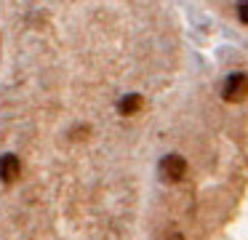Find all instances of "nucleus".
I'll use <instances>...</instances> for the list:
<instances>
[{
    "mask_svg": "<svg viewBox=\"0 0 248 240\" xmlns=\"http://www.w3.org/2000/svg\"><path fill=\"white\" fill-rule=\"evenodd\" d=\"M163 240H184V235L179 232V229H166V232H163Z\"/></svg>",
    "mask_w": 248,
    "mask_h": 240,
    "instance_id": "nucleus-7",
    "label": "nucleus"
},
{
    "mask_svg": "<svg viewBox=\"0 0 248 240\" xmlns=\"http://www.w3.org/2000/svg\"><path fill=\"white\" fill-rule=\"evenodd\" d=\"M88 136H91V126H86V123L78 126L75 131H70V142H86Z\"/></svg>",
    "mask_w": 248,
    "mask_h": 240,
    "instance_id": "nucleus-5",
    "label": "nucleus"
},
{
    "mask_svg": "<svg viewBox=\"0 0 248 240\" xmlns=\"http://www.w3.org/2000/svg\"><path fill=\"white\" fill-rule=\"evenodd\" d=\"M19 176H22V160L14 152L0 155V181L3 184H14V181H19Z\"/></svg>",
    "mask_w": 248,
    "mask_h": 240,
    "instance_id": "nucleus-3",
    "label": "nucleus"
},
{
    "mask_svg": "<svg viewBox=\"0 0 248 240\" xmlns=\"http://www.w3.org/2000/svg\"><path fill=\"white\" fill-rule=\"evenodd\" d=\"M157 174H160V179L166 181V184H179V181H184V176H187V160L179 152L163 155L160 163H157Z\"/></svg>",
    "mask_w": 248,
    "mask_h": 240,
    "instance_id": "nucleus-1",
    "label": "nucleus"
},
{
    "mask_svg": "<svg viewBox=\"0 0 248 240\" xmlns=\"http://www.w3.org/2000/svg\"><path fill=\"white\" fill-rule=\"evenodd\" d=\"M248 96V75L246 72H230L221 83V99L230 101V104H237Z\"/></svg>",
    "mask_w": 248,
    "mask_h": 240,
    "instance_id": "nucleus-2",
    "label": "nucleus"
},
{
    "mask_svg": "<svg viewBox=\"0 0 248 240\" xmlns=\"http://www.w3.org/2000/svg\"><path fill=\"white\" fill-rule=\"evenodd\" d=\"M141 104H144V99H141L139 94H125V96H120V101H118V112L123 117H131L141 110Z\"/></svg>",
    "mask_w": 248,
    "mask_h": 240,
    "instance_id": "nucleus-4",
    "label": "nucleus"
},
{
    "mask_svg": "<svg viewBox=\"0 0 248 240\" xmlns=\"http://www.w3.org/2000/svg\"><path fill=\"white\" fill-rule=\"evenodd\" d=\"M237 19H240L243 24H248V0H240V3H237Z\"/></svg>",
    "mask_w": 248,
    "mask_h": 240,
    "instance_id": "nucleus-6",
    "label": "nucleus"
}]
</instances>
